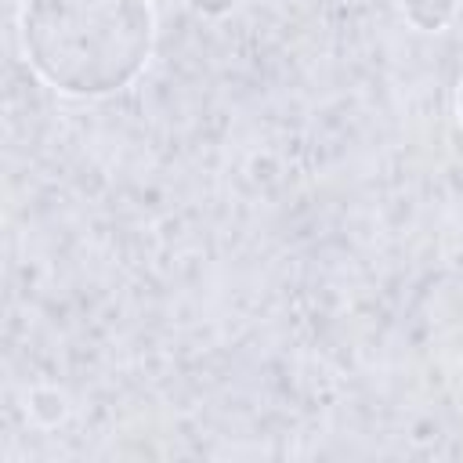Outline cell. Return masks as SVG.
Returning <instances> with one entry per match:
<instances>
[{"label": "cell", "instance_id": "obj_1", "mask_svg": "<svg viewBox=\"0 0 463 463\" xmlns=\"http://www.w3.org/2000/svg\"><path fill=\"white\" fill-rule=\"evenodd\" d=\"M18 40L29 69L69 98L130 87L156 47L152 0H22Z\"/></svg>", "mask_w": 463, "mask_h": 463}, {"label": "cell", "instance_id": "obj_2", "mask_svg": "<svg viewBox=\"0 0 463 463\" xmlns=\"http://www.w3.org/2000/svg\"><path fill=\"white\" fill-rule=\"evenodd\" d=\"M402 14L409 25L423 33H438L456 14V0H402Z\"/></svg>", "mask_w": 463, "mask_h": 463}, {"label": "cell", "instance_id": "obj_3", "mask_svg": "<svg viewBox=\"0 0 463 463\" xmlns=\"http://www.w3.org/2000/svg\"><path fill=\"white\" fill-rule=\"evenodd\" d=\"M192 7L203 11V14H224V11L235 7V0H192Z\"/></svg>", "mask_w": 463, "mask_h": 463}, {"label": "cell", "instance_id": "obj_4", "mask_svg": "<svg viewBox=\"0 0 463 463\" xmlns=\"http://www.w3.org/2000/svg\"><path fill=\"white\" fill-rule=\"evenodd\" d=\"M456 119H459V127H463V80H459V87H456Z\"/></svg>", "mask_w": 463, "mask_h": 463}]
</instances>
